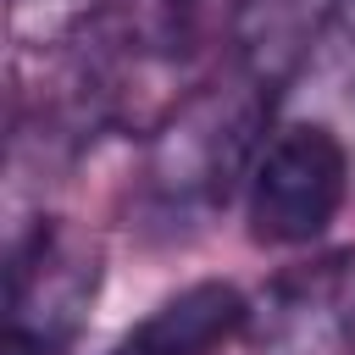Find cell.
<instances>
[{
	"label": "cell",
	"mask_w": 355,
	"mask_h": 355,
	"mask_svg": "<svg viewBox=\"0 0 355 355\" xmlns=\"http://www.w3.org/2000/svg\"><path fill=\"white\" fill-rule=\"evenodd\" d=\"M105 277L100 244L67 216H33L6 261V355H72Z\"/></svg>",
	"instance_id": "7a4b0ae2"
},
{
	"label": "cell",
	"mask_w": 355,
	"mask_h": 355,
	"mask_svg": "<svg viewBox=\"0 0 355 355\" xmlns=\"http://www.w3.org/2000/svg\"><path fill=\"white\" fill-rule=\"evenodd\" d=\"M250 333V294L233 283H189L161 300L111 355H239Z\"/></svg>",
	"instance_id": "8992f818"
},
{
	"label": "cell",
	"mask_w": 355,
	"mask_h": 355,
	"mask_svg": "<svg viewBox=\"0 0 355 355\" xmlns=\"http://www.w3.org/2000/svg\"><path fill=\"white\" fill-rule=\"evenodd\" d=\"M277 89L239 61L216 83H194L150 133L139 166V205L161 227H194L244 194L250 166L266 144Z\"/></svg>",
	"instance_id": "6da1fadb"
},
{
	"label": "cell",
	"mask_w": 355,
	"mask_h": 355,
	"mask_svg": "<svg viewBox=\"0 0 355 355\" xmlns=\"http://www.w3.org/2000/svg\"><path fill=\"white\" fill-rule=\"evenodd\" d=\"M338 44H355V0H244L233 22V61L272 89Z\"/></svg>",
	"instance_id": "5b68a950"
},
{
	"label": "cell",
	"mask_w": 355,
	"mask_h": 355,
	"mask_svg": "<svg viewBox=\"0 0 355 355\" xmlns=\"http://www.w3.org/2000/svg\"><path fill=\"white\" fill-rule=\"evenodd\" d=\"M239 355H355V250L283 266L250 300Z\"/></svg>",
	"instance_id": "277c9868"
},
{
	"label": "cell",
	"mask_w": 355,
	"mask_h": 355,
	"mask_svg": "<svg viewBox=\"0 0 355 355\" xmlns=\"http://www.w3.org/2000/svg\"><path fill=\"white\" fill-rule=\"evenodd\" d=\"M349 194V150L327 122H277L250 166L244 216L250 239L300 250L333 227Z\"/></svg>",
	"instance_id": "3957f363"
}]
</instances>
